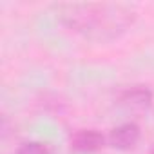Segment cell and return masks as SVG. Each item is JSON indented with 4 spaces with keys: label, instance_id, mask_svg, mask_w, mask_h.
I'll use <instances>...</instances> for the list:
<instances>
[{
    "label": "cell",
    "instance_id": "1",
    "mask_svg": "<svg viewBox=\"0 0 154 154\" xmlns=\"http://www.w3.org/2000/svg\"><path fill=\"white\" fill-rule=\"evenodd\" d=\"M58 20L91 42H112L125 35L134 20L136 9L129 4L114 2H84V4H58Z\"/></svg>",
    "mask_w": 154,
    "mask_h": 154
},
{
    "label": "cell",
    "instance_id": "2",
    "mask_svg": "<svg viewBox=\"0 0 154 154\" xmlns=\"http://www.w3.org/2000/svg\"><path fill=\"white\" fill-rule=\"evenodd\" d=\"M138 141H140V127L131 122L114 127L107 136V143L118 150H129L136 147Z\"/></svg>",
    "mask_w": 154,
    "mask_h": 154
},
{
    "label": "cell",
    "instance_id": "3",
    "mask_svg": "<svg viewBox=\"0 0 154 154\" xmlns=\"http://www.w3.org/2000/svg\"><path fill=\"white\" fill-rule=\"evenodd\" d=\"M107 138L98 132V131H78L74 132L71 138V149L74 152H80V154H89V152H96L105 145Z\"/></svg>",
    "mask_w": 154,
    "mask_h": 154
},
{
    "label": "cell",
    "instance_id": "4",
    "mask_svg": "<svg viewBox=\"0 0 154 154\" xmlns=\"http://www.w3.org/2000/svg\"><path fill=\"white\" fill-rule=\"evenodd\" d=\"M120 103L131 111H145L152 103V93L143 85H134L120 94Z\"/></svg>",
    "mask_w": 154,
    "mask_h": 154
},
{
    "label": "cell",
    "instance_id": "5",
    "mask_svg": "<svg viewBox=\"0 0 154 154\" xmlns=\"http://www.w3.org/2000/svg\"><path fill=\"white\" fill-rule=\"evenodd\" d=\"M17 154H53L49 145L45 143H40V141H29V143H24Z\"/></svg>",
    "mask_w": 154,
    "mask_h": 154
}]
</instances>
